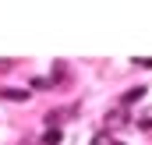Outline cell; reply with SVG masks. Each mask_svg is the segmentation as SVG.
I'll list each match as a JSON object with an SVG mask.
<instances>
[{"label": "cell", "instance_id": "1", "mask_svg": "<svg viewBox=\"0 0 152 145\" xmlns=\"http://www.w3.org/2000/svg\"><path fill=\"white\" fill-rule=\"evenodd\" d=\"M138 99H145V85H134V89H127V92H124V99H120V106H134Z\"/></svg>", "mask_w": 152, "mask_h": 145}, {"label": "cell", "instance_id": "5", "mask_svg": "<svg viewBox=\"0 0 152 145\" xmlns=\"http://www.w3.org/2000/svg\"><path fill=\"white\" fill-rule=\"evenodd\" d=\"M138 67H152V57H149V60H138Z\"/></svg>", "mask_w": 152, "mask_h": 145}, {"label": "cell", "instance_id": "4", "mask_svg": "<svg viewBox=\"0 0 152 145\" xmlns=\"http://www.w3.org/2000/svg\"><path fill=\"white\" fill-rule=\"evenodd\" d=\"M120 124H124V106L113 110V113H106V127H120Z\"/></svg>", "mask_w": 152, "mask_h": 145}, {"label": "cell", "instance_id": "2", "mask_svg": "<svg viewBox=\"0 0 152 145\" xmlns=\"http://www.w3.org/2000/svg\"><path fill=\"white\" fill-rule=\"evenodd\" d=\"M4 99H14V103H28V92L25 89H0Z\"/></svg>", "mask_w": 152, "mask_h": 145}, {"label": "cell", "instance_id": "3", "mask_svg": "<svg viewBox=\"0 0 152 145\" xmlns=\"http://www.w3.org/2000/svg\"><path fill=\"white\" fill-rule=\"evenodd\" d=\"M60 142H64V131H60V127L53 124V127H50V131L42 135V145H60Z\"/></svg>", "mask_w": 152, "mask_h": 145}]
</instances>
